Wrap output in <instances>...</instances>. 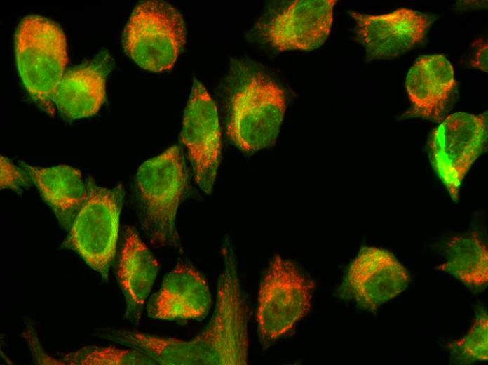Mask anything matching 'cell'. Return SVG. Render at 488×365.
Returning <instances> with one entry per match:
<instances>
[{
  "instance_id": "cell-1",
  "label": "cell",
  "mask_w": 488,
  "mask_h": 365,
  "mask_svg": "<svg viewBox=\"0 0 488 365\" xmlns=\"http://www.w3.org/2000/svg\"><path fill=\"white\" fill-rule=\"evenodd\" d=\"M217 289L215 308L210 322L189 340L127 331H111L102 337L137 350L157 364L246 365L250 311L231 251L224 253Z\"/></svg>"
},
{
  "instance_id": "cell-2",
  "label": "cell",
  "mask_w": 488,
  "mask_h": 365,
  "mask_svg": "<svg viewBox=\"0 0 488 365\" xmlns=\"http://www.w3.org/2000/svg\"><path fill=\"white\" fill-rule=\"evenodd\" d=\"M236 76L230 96L227 135L246 152L271 147L285 112V91L259 71L240 67Z\"/></svg>"
},
{
  "instance_id": "cell-3",
  "label": "cell",
  "mask_w": 488,
  "mask_h": 365,
  "mask_svg": "<svg viewBox=\"0 0 488 365\" xmlns=\"http://www.w3.org/2000/svg\"><path fill=\"white\" fill-rule=\"evenodd\" d=\"M15 51L25 88L41 109L53 116V98L68 62L64 32L49 19L26 16L15 32Z\"/></svg>"
},
{
  "instance_id": "cell-4",
  "label": "cell",
  "mask_w": 488,
  "mask_h": 365,
  "mask_svg": "<svg viewBox=\"0 0 488 365\" xmlns=\"http://www.w3.org/2000/svg\"><path fill=\"white\" fill-rule=\"evenodd\" d=\"M142 224L151 239L179 246L176 228L179 206L187 185L182 152L177 145L144 162L135 178Z\"/></svg>"
},
{
  "instance_id": "cell-5",
  "label": "cell",
  "mask_w": 488,
  "mask_h": 365,
  "mask_svg": "<svg viewBox=\"0 0 488 365\" xmlns=\"http://www.w3.org/2000/svg\"><path fill=\"white\" fill-rule=\"evenodd\" d=\"M187 38L180 12L168 2H140L133 11L123 32L128 56L141 68L153 72L171 69Z\"/></svg>"
},
{
  "instance_id": "cell-6",
  "label": "cell",
  "mask_w": 488,
  "mask_h": 365,
  "mask_svg": "<svg viewBox=\"0 0 488 365\" xmlns=\"http://www.w3.org/2000/svg\"><path fill=\"white\" fill-rule=\"evenodd\" d=\"M315 283L290 260L275 255L261 281L256 319L264 349L291 331L309 312Z\"/></svg>"
},
{
  "instance_id": "cell-7",
  "label": "cell",
  "mask_w": 488,
  "mask_h": 365,
  "mask_svg": "<svg viewBox=\"0 0 488 365\" xmlns=\"http://www.w3.org/2000/svg\"><path fill=\"white\" fill-rule=\"evenodd\" d=\"M88 198L70 226L62 246L76 252L103 280H107L118 234L123 202L121 185L114 188L87 183Z\"/></svg>"
},
{
  "instance_id": "cell-8",
  "label": "cell",
  "mask_w": 488,
  "mask_h": 365,
  "mask_svg": "<svg viewBox=\"0 0 488 365\" xmlns=\"http://www.w3.org/2000/svg\"><path fill=\"white\" fill-rule=\"evenodd\" d=\"M487 140V112L453 113L431 132L430 161L453 201H459L462 182L484 151Z\"/></svg>"
},
{
  "instance_id": "cell-9",
  "label": "cell",
  "mask_w": 488,
  "mask_h": 365,
  "mask_svg": "<svg viewBox=\"0 0 488 365\" xmlns=\"http://www.w3.org/2000/svg\"><path fill=\"white\" fill-rule=\"evenodd\" d=\"M198 187L210 194L217 178L222 150V133L217 106L197 79H194L181 131Z\"/></svg>"
},
{
  "instance_id": "cell-10",
  "label": "cell",
  "mask_w": 488,
  "mask_h": 365,
  "mask_svg": "<svg viewBox=\"0 0 488 365\" xmlns=\"http://www.w3.org/2000/svg\"><path fill=\"white\" fill-rule=\"evenodd\" d=\"M405 267L388 251L364 246L350 264L344 295L371 312L402 292L409 283Z\"/></svg>"
},
{
  "instance_id": "cell-11",
  "label": "cell",
  "mask_w": 488,
  "mask_h": 365,
  "mask_svg": "<svg viewBox=\"0 0 488 365\" xmlns=\"http://www.w3.org/2000/svg\"><path fill=\"white\" fill-rule=\"evenodd\" d=\"M348 14L371 60L392 58L410 51L423 41L431 25L428 15L406 8L381 15L353 11Z\"/></svg>"
},
{
  "instance_id": "cell-12",
  "label": "cell",
  "mask_w": 488,
  "mask_h": 365,
  "mask_svg": "<svg viewBox=\"0 0 488 365\" xmlns=\"http://www.w3.org/2000/svg\"><path fill=\"white\" fill-rule=\"evenodd\" d=\"M336 0H296L260 27L276 50L311 51L329 36Z\"/></svg>"
},
{
  "instance_id": "cell-13",
  "label": "cell",
  "mask_w": 488,
  "mask_h": 365,
  "mask_svg": "<svg viewBox=\"0 0 488 365\" xmlns=\"http://www.w3.org/2000/svg\"><path fill=\"white\" fill-rule=\"evenodd\" d=\"M211 304V293L202 274L188 264L179 263L150 298L147 313L162 320L201 319L208 314Z\"/></svg>"
},
{
  "instance_id": "cell-14",
  "label": "cell",
  "mask_w": 488,
  "mask_h": 365,
  "mask_svg": "<svg viewBox=\"0 0 488 365\" xmlns=\"http://www.w3.org/2000/svg\"><path fill=\"white\" fill-rule=\"evenodd\" d=\"M456 85L453 66L445 56L420 57L406 77L405 87L412 107L404 117L440 122Z\"/></svg>"
},
{
  "instance_id": "cell-15",
  "label": "cell",
  "mask_w": 488,
  "mask_h": 365,
  "mask_svg": "<svg viewBox=\"0 0 488 365\" xmlns=\"http://www.w3.org/2000/svg\"><path fill=\"white\" fill-rule=\"evenodd\" d=\"M111 61L107 53L66 72L53 98L54 105L66 119L95 114L106 98V79Z\"/></svg>"
},
{
  "instance_id": "cell-16",
  "label": "cell",
  "mask_w": 488,
  "mask_h": 365,
  "mask_svg": "<svg viewBox=\"0 0 488 365\" xmlns=\"http://www.w3.org/2000/svg\"><path fill=\"white\" fill-rule=\"evenodd\" d=\"M159 270L158 261L136 230L128 227L117 270V279L123 293L126 317L138 324L145 301Z\"/></svg>"
},
{
  "instance_id": "cell-17",
  "label": "cell",
  "mask_w": 488,
  "mask_h": 365,
  "mask_svg": "<svg viewBox=\"0 0 488 365\" xmlns=\"http://www.w3.org/2000/svg\"><path fill=\"white\" fill-rule=\"evenodd\" d=\"M60 225L68 229L88 198L79 170L67 165L41 168L22 164Z\"/></svg>"
},
{
  "instance_id": "cell-18",
  "label": "cell",
  "mask_w": 488,
  "mask_h": 365,
  "mask_svg": "<svg viewBox=\"0 0 488 365\" xmlns=\"http://www.w3.org/2000/svg\"><path fill=\"white\" fill-rule=\"evenodd\" d=\"M445 262L440 269L466 286H485L488 281V253L475 232L453 237L445 248Z\"/></svg>"
},
{
  "instance_id": "cell-19",
  "label": "cell",
  "mask_w": 488,
  "mask_h": 365,
  "mask_svg": "<svg viewBox=\"0 0 488 365\" xmlns=\"http://www.w3.org/2000/svg\"><path fill=\"white\" fill-rule=\"evenodd\" d=\"M64 364L73 365L157 364L144 353L133 348L90 346L63 356Z\"/></svg>"
},
{
  "instance_id": "cell-20",
  "label": "cell",
  "mask_w": 488,
  "mask_h": 365,
  "mask_svg": "<svg viewBox=\"0 0 488 365\" xmlns=\"http://www.w3.org/2000/svg\"><path fill=\"white\" fill-rule=\"evenodd\" d=\"M488 320L485 312L475 319L468 334L452 345V357L459 364L484 361L488 358Z\"/></svg>"
},
{
  "instance_id": "cell-21",
  "label": "cell",
  "mask_w": 488,
  "mask_h": 365,
  "mask_svg": "<svg viewBox=\"0 0 488 365\" xmlns=\"http://www.w3.org/2000/svg\"><path fill=\"white\" fill-rule=\"evenodd\" d=\"M0 185L1 189L19 190L26 185L28 178L25 173L15 166L8 159L1 157Z\"/></svg>"
},
{
  "instance_id": "cell-22",
  "label": "cell",
  "mask_w": 488,
  "mask_h": 365,
  "mask_svg": "<svg viewBox=\"0 0 488 365\" xmlns=\"http://www.w3.org/2000/svg\"><path fill=\"white\" fill-rule=\"evenodd\" d=\"M473 46L475 54L470 62L471 66L487 72V41L484 39H479L473 41Z\"/></svg>"
}]
</instances>
